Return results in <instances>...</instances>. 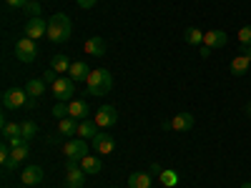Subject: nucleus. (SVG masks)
Instances as JSON below:
<instances>
[{
  "label": "nucleus",
  "instance_id": "obj_5",
  "mask_svg": "<svg viewBox=\"0 0 251 188\" xmlns=\"http://www.w3.org/2000/svg\"><path fill=\"white\" fill-rule=\"evenodd\" d=\"M28 103V93L25 88H10L3 93V108L5 111H15V108H23Z\"/></svg>",
  "mask_w": 251,
  "mask_h": 188
},
{
  "label": "nucleus",
  "instance_id": "obj_39",
  "mask_svg": "<svg viewBox=\"0 0 251 188\" xmlns=\"http://www.w3.org/2000/svg\"><path fill=\"white\" fill-rule=\"evenodd\" d=\"M246 116L251 118V103H249V106H246Z\"/></svg>",
  "mask_w": 251,
  "mask_h": 188
},
{
  "label": "nucleus",
  "instance_id": "obj_29",
  "mask_svg": "<svg viewBox=\"0 0 251 188\" xmlns=\"http://www.w3.org/2000/svg\"><path fill=\"white\" fill-rule=\"evenodd\" d=\"M53 116L58 118V120H63V118H68L71 116V111H68V103H55V108H53Z\"/></svg>",
  "mask_w": 251,
  "mask_h": 188
},
{
  "label": "nucleus",
  "instance_id": "obj_2",
  "mask_svg": "<svg viewBox=\"0 0 251 188\" xmlns=\"http://www.w3.org/2000/svg\"><path fill=\"white\" fill-rule=\"evenodd\" d=\"M113 88V75L108 68H96L91 70L88 80H86V93L88 95H106Z\"/></svg>",
  "mask_w": 251,
  "mask_h": 188
},
{
  "label": "nucleus",
  "instance_id": "obj_35",
  "mask_svg": "<svg viewBox=\"0 0 251 188\" xmlns=\"http://www.w3.org/2000/svg\"><path fill=\"white\" fill-rule=\"evenodd\" d=\"M239 55H246V58L251 60V46H244V43H241V48H239Z\"/></svg>",
  "mask_w": 251,
  "mask_h": 188
},
{
  "label": "nucleus",
  "instance_id": "obj_13",
  "mask_svg": "<svg viewBox=\"0 0 251 188\" xmlns=\"http://www.w3.org/2000/svg\"><path fill=\"white\" fill-rule=\"evenodd\" d=\"M228 43V35L224 33V30H208V33H203V46L206 48H224Z\"/></svg>",
  "mask_w": 251,
  "mask_h": 188
},
{
  "label": "nucleus",
  "instance_id": "obj_33",
  "mask_svg": "<svg viewBox=\"0 0 251 188\" xmlns=\"http://www.w3.org/2000/svg\"><path fill=\"white\" fill-rule=\"evenodd\" d=\"M28 3H30V0H5L8 8H25Z\"/></svg>",
  "mask_w": 251,
  "mask_h": 188
},
{
  "label": "nucleus",
  "instance_id": "obj_17",
  "mask_svg": "<svg viewBox=\"0 0 251 188\" xmlns=\"http://www.w3.org/2000/svg\"><path fill=\"white\" fill-rule=\"evenodd\" d=\"M88 75H91V68H88V63H83V60H75V63H71L68 78H73L75 83H80V80H88Z\"/></svg>",
  "mask_w": 251,
  "mask_h": 188
},
{
  "label": "nucleus",
  "instance_id": "obj_19",
  "mask_svg": "<svg viewBox=\"0 0 251 188\" xmlns=\"http://www.w3.org/2000/svg\"><path fill=\"white\" fill-rule=\"evenodd\" d=\"M96 136H98V123L96 120H88V118L86 120H78V138H83V141L91 138L93 141Z\"/></svg>",
  "mask_w": 251,
  "mask_h": 188
},
{
  "label": "nucleus",
  "instance_id": "obj_38",
  "mask_svg": "<svg viewBox=\"0 0 251 188\" xmlns=\"http://www.w3.org/2000/svg\"><path fill=\"white\" fill-rule=\"evenodd\" d=\"M239 188H251V181H244V183H241Z\"/></svg>",
  "mask_w": 251,
  "mask_h": 188
},
{
  "label": "nucleus",
  "instance_id": "obj_27",
  "mask_svg": "<svg viewBox=\"0 0 251 188\" xmlns=\"http://www.w3.org/2000/svg\"><path fill=\"white\" fill-rule=\"evenodd\" d=\"M158 181H161L166 188H174V186L178 183V173H176V171H169V168H163V173L158 176Z\"/></svg>",
  "mask_w": 251,
  "mask_h": 188
},
{
  "label": "nucleus",
  "instance_id": "obj_9",
  "mask_svg": "<svg viewBox=\"0 0 251 188\" xmlns=\"http://www.w3.org/2000/svg\"><path fill=\"white\" fill-rule=\"evenodd\" d=\"M23 33H25L28 38L38 40V38L48 35V23H46L43 18H28V20H25V28H23Z\"/></svg>",
  "mask_w": 251,
  "mask_h": 188
},
{
  "label": "nucleus",
  "instance_id": "obj_11",
  "mask_svg": "<svg viewBox=\"0 0 251 188\" xmlns=\"http://www.w3.org/2000/svg\"><path fill=\"white\" fill-rule=\"evenodd\" d=\"M93 148H96V153H100V156H108V153L116 151V138L108 136V133H98V136L93 138Z\"/></svg>",
  "mask_w": 251,
  "mask_h": 188
},
{
  "label": "nucleus",
  "instance_id": "obj_1",
  "mask_svg": "<svg viewBox=\"0 0 251 188\" xmlns=\"http://www.w3.org/2000/svg\"><path fill=\"white\" fill-rule=\"evenodd\" d=\"M73 35V23H71V18L66 13H55L50 15L48 20V40H53V43H66V40Z\"/></svg>",
  "mask_w": 251,
  "mask_h": 188
},
{
  "label": "nucleus",
  "instance_id": "obj_22",
  "mask_svg": "<svg viewBox=\"0 0 251 188\" xmlns=\"http://www.w3.org/2000/svg\"><path fill=\"white\" fill-rule=\"evenodd\" d=\"M228 68H231L234 75H246V73L251 70V60H249L246 55H236V58L231 60V66H228Z\"/></svg>",
  "mask_w": 251,
  "mask_h": 188
},
{
  "label": "nucleus",
  "instance_id": "obj_7",
  "mask_svg": "<svg viewBox=\"0 0 251 188\" xmlns=\"http://www.w3.org/2000/svg\"><path fill=\"white\" fill-rule=\"evenodd\" d=\"M46 86H48V83L43 80V78H30L28 83H25V93H28V103H25V106H35V103L40 100V95H43L46 93Z\"/></svg>",
  "mask_w": 251,
  "mask_h": 188
},
{
  "label": "nucleus",
  "instance_id": "obj_30",
  "mask_svg": "<svg viewBox=\"0 0 251 188\" xmlns=\"http://www.w3.org/2000/svg\"><path fill=\"white\" fill-rule=\"evenodd\" d=\"M239 43H244V46H251V25H244L241 30H239Z\"/></svg>",
  "mask_w": 251,
  "mask_h": 188
},
{
  "label": "nucleus",
  "instance_id": "obj_14",
  "mask_svg": "<svg viewBox=\"0 0 251 188\" xmlns=\"http://www.w3.org/2000/svg\"><path fill=\"white\" fill-rule=\"evenodd\" d=\"M194 125H196V118H194L191 113H178V116H174V118H171V128H174V131H178V133L191 131Z\"/></svg>",
  "mask_w": 251,
  "mask_h": 188
},
{
  "label": "nucleus",
  "instance_id": "obj_20",
  "mask_svg": "<svg viewBox=\"0 0 251 188\" xmlns=\"http://www.w3.org/2000/svg\"><path fill=\"white\" fill-rule=\"evenodd\" d=\"M20 178H23L25 186H38V183H43V168L40 165H28Z\"/></svg>",
  "mask_w": 251,
  "mask_h": 188
},
{
  "label": "nucleus",
  "instance_id": "obj_34",
  "mask_svg": "<svg viewBox=\"0 0 251 188\" xmlns=\"http://www.w3.org/2000/svg\"><path fill=\"white\" fill-rule=\"evenodd\" d=\"M75 3H78V8H83V10H91L98 0H75Z\"/></svg>",
  "mask_w": 251,
  "mask_h": 188
},
{
  "label": "nucleus",
  "instance_id": "obj_8",
  "mask_svg": "<svg viewBox=\"0 0 251 188\" xmlns=\"http://www.w3.org/2000/svg\"><path fill=\"white\" fill-rule=\"evenodd\" d=\"M96 123H98V128H113L118 123V111L113 106H100L96 111Z\"/></svg>",
  "mask_w": 251,
  "mask_h": 188
},
{
  "label": "nucleus",
  "instance_id": "obj_31",
  "mask_svg": "<svg viewBox=\"0 0 251 188\" xmlns=\"http://www.w3.org/2000/svg\"><path fill=\"white\" fill-rule=\"evenodd\" d=\"M25 10H28L30 18H40V3H38V0H30V3L25 5Z\"/></svg>",
  "mask_w": 251,
  "mask_h": 188
},
{
  "label": "nucleus",
  "instance_id": "obj_10",
  "mask_svg": "<svg viewBox=\"0 0 251 188\" xmlns=\"http://www.w3.org/2000/svg\"><path fill=\"white\" fill-rule=\"evenodd\" d=\"M28 156H30V148H28V143H23V145H18V148H13V151H10V158H8V161L3 163V168H5L8 173H10V171H15L18 165L23 163V161H25Z\"/></svg>",
  "mask_w": 251,
  "mask_h": 188
},
{
  "label": "nucleus",
  "instance_id": "obj_36",
  "mask_svg": "<svg viewBox=\"0 0 251 188\" xmlns=\"http://www.w3.org/2000/svg\"><path fill=\"white\" fill-rule=\"evenodd\" d=\"M151 173H153V176H161V173H163V168H161L158 163H151Z\"/></svg>",
  "mask_w": 251,
  "mask_h": 188
},
{
  "label": "nucleus",
  "instance_id": "obj_12",
  "mask_svg": "<svg viewBox=\"0 0 251 188\" xmlns=\"http://www.w3.org/2000/svg\"><path fill=\"white\" fill-rule=\"evenodd\" d=\"M68 111H71V118H75V120H86L91 116V106H88V100H83V98H73L68 103Z\"/></svg>",
  "mask_w": 251,
  "mask_h": 188
},
{
  "label": "nucleus",
  "instance_id": "obj_6",
  "mask_svg": "<svg viewBox=\"0 0 251 188\" xmlns=\"http://www.w3.org/2000/svg\"><path fill=\"white\" fill-rule=\"evenodd\" d=\"M63 156L66 158H86L88 156V143L83 141V138H71L63 143Z\"/></svg>",
  "mask_w": 251,
  "mask_h": 188
},
{
  "label": "nucleus",
  "instance_id": "obj_16",
  "mask_svg": "<svg viewBox=\"0 0 251 188\" xmlns=\"http://www.w3.org/2000/svg\"><path fill=\"white\" fill-rule=\"evenodd\" d=\"M151 186H153V173L138 171L128 176V188H151Z\"/></svg>",
  "mask_w": 251,
  "mask_h": 188
},
{
  "label": "nucleus",
  "instance_id": "obj_21",
  "mask_svg": "<svg viewBox=\"0 0 251 188\" xmlns=\"http://www.w3.org/2000/svg\"><path fill=\"white\" fill-rule=\"evenodd\" d=\"M80 168L86 171L88 176H96V173H100L103 163H100V158H98V156H86V158H80Z\"/></svg>",
  "mask_w": 251,
  "mask_h": 188
},
{
  "label": "nucleus",
  "instance_id": "obj_37",
  "mask_svg": "<svg viewBox=\"0 0 251 188\" xmlns=\"http://www.w3.org/2000/svg\"><path fill=\"white\" fill-rule=\"evenodd\" d=\"M211 55V48H206V46H201V58H208Z\"/></svg>",
  "mask_w": 251,
  "mask_h": 188
},
{
  "label": "nucleus",
  "instance_id": "obj_28",
  "mask_svg": "<svg viewBox=\"0 0 251 188\" xmlns=\"http://www.w3.org/2000/svg\"><path fill=\"white\" fill-rule=\"evenodd\" d=\"M20 125H23V138H25V141L35 138V133H38V125H35L33 120H23Z\"/></svg>",
  "mask_w": 251,
  "mask_h": 188
},
{
  "label": "nucleus",
  "instance_id": "obj_18",
  "mask_svg": "<svg viewBox=\"0 0 251 188\" xmlns=\"http://www.w3.org/2000/svg\"><path fill=\"white\" fill-rule=\"evenodd\" d=\"M68 176H66V183H63V186H66V188H83V186H86V171H83V168H73V171H66Z\"/></svg>",
  "mask_w": 251,
  "mask_h": 188
},
{
  "label": "nucleus",
  "instance_id": "obj_4",
  "mask_svg": "<svg viewBox=\"0 0 251 188\" xmlns=\"http://www.w3.org/2000/svg\"><path fill=\"white\" fill-rule=\"evenodd\" d=\"M53 93L60 103H71L73 95H75V80L73 78H58L53 83Z\"/></svg>",
  "mask_w": 251,
  "mask_h": 188
},
{
  "label": "nucleus",
  "instance_id": "obj_32",
  "mask_svg": "<svg viewBox=\"0 0 251 188\" xmlns=\"http://www.w3.org/2000/svg\"><path fill=\"white\" fill-rule=\"evenodd\" d=\"M55 75H58V73H55V70H53V68H50V70H46V73H43V75H40V78H43V80H46V83H48V86H53V83H55V80H58V78H55Z\"/></svg>",
  "mask_w": 251,
  "mask_h": 188
},
{
  "label": "nucleus",
  "instance_id": "obj_23",
  "mask_svg": "<svg viewBox=\"0 0 251 188\" xmlns=\"http://www.w3.org/2000/svg\"><path fill=\"white\" fill-rule=\"evenodd\" d=\"M58 133L60 136H78V123H75V118H63V120H58Z\"/></svg>",
  "mask_w": 251,
  "mask_h": 188
},
{
  "label": "nucleus",
  "instance_id": "obj_26",
  "mask_svg": "<svg viewBox=\"0 0 251 188\" xmlns=\"http://www.w3.org/2000/svg\"><path fill=\"white\" fill-rule=\"evenodd\" d=\"M183 40L188 46H203V33L199 28H186L183 30Z\"/></svg>",
  "mask_w": 251,
  "mask_h": 188
},
{
  "label": "nucleus",
  "instance_id": "obj_25",
  "mask_svg": "<svg viewBox=\"0 0 251 188\" xmlns=\"http://www.w3.org/2000/svg\"><path fill=\"white\" fill-rule=\"evenodd\" d=\"M50 68H53L58 75H60V73H68V70H71V60H68V55H53Z\"/></svg>",
  "mask_w": 251,
  "mask_h": 188
},
{
  "label": "nucleus",
  "instance_id": "obj_40",
  "mask_svg": "<svg viewBox=\"0 0 251 188\" xmlns=\"http://www.w3.org/2000/svg\"><path fill=\"white\" fill-rule=\"evenodd\" d=\"M111 188H113V186H111Z\"/></svg>",
  "mask_w": 251,
  "mask_h": 188
},
{
  "label": "nucleus",
  "instance_id": "obj_24",
  "mask_svg": "<svg viewBox=\"0 0 251 188\" xmlns=\"http://www.w3.org/2000/svg\"><path fill=\"white\" fill-rule=\"evenodd\" d=\"M18 136H23V125L20 123H10L3 118V138L10 141V138H18Z\"/></svg>",
  "mask_w": 251,
  "mask_h": 188
},
{
  "label": "nucleus",
  "instance_id": "obj_15",
  "mask_svg": "<svg viewBox=\"0 0 251 188\" xmlns=\"http://www.w3.org/2000/svg\"><path fill=\"white\" fill-rule=\"evenodd\" d=\"M83 50H86L88 55L100 58V55H106V40H103L100 35H93V38H88L86 43H83Z\"/></svg>",
  "mask_w": 251,
  "mask_h": 188
},
{
  "label": "nucleus",
  "instance_id": "obj_3",
  "mask_svg": "<svg viewBox=\"0 0 251 188\" xmlns=\"http://www.w3.org/2000/svg\"><path fill=\"white\" fill-rule=\"evenodd\" d=\"M15 58L20 63H33L38 58V46H35V40L23 35V38H18V43H15Z\"/></svg>",
  "mask_w": 251,
  "mask_h": 188
}]
</instances>
